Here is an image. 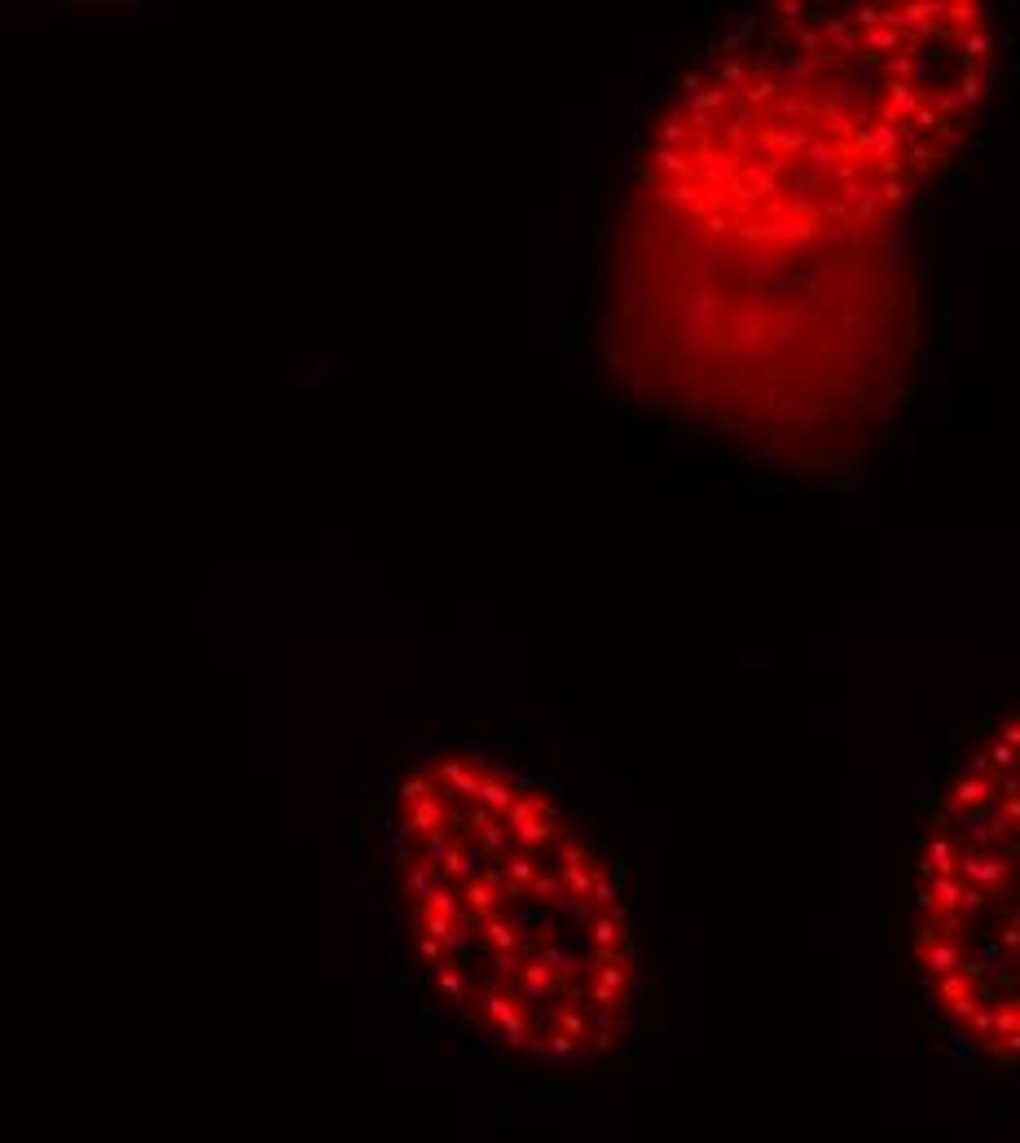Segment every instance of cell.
I'll return each instance as SVG.
<instances>
[{
	"instance_id": "1",
	"label": "cell",
	"mask_w": 1020,
	"mask_h": 1143,
	"mask_svg": "<svg viewBox=\"0 0 1020 1143\" xmlns=\"http://www.w3.org/2000/svg\"><path fill=\"white\" fill-rule=\"evenodd\" d=\"M990 71L972 0L779 5L730 36L638 159L607 291L620 379L792 462L867 445L919 361L906 220Z\"/></svg>"
},
{
	"instance_id": "2",
	"label": "cell",
	"mask_w": 1020,
	"mask_h": 1143,
	"mask_svg": "<svg viewBox=\"0 0 1020 1143\" xmlns=\"http://www.w3.org/2000/svg\"><path fill=\"white\" fill-rule=\"evenodd\" d=\"M919 880V968L1007 1060L1020 1051V713L950 783Z\"/></svg>"
}]
</instances>
